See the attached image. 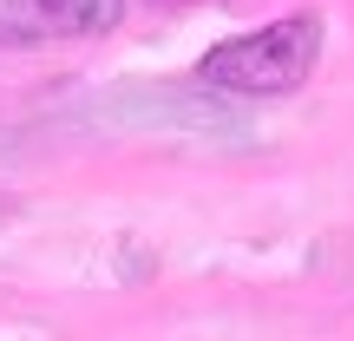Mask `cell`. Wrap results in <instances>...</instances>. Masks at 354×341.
<instances>
[{
  "label": "cell",
  "mask_w": 354,
  "mask_h": 341,
  "mask_svg": "<svg viewBox=\"0 0 354 341\" xmlns=\"http://www.w3.org/2000/svg\"><path fill=\"white\" fill-rule=\"evenodd\" d=\"M322 39H328V26H322L315 7L282 13V20L256 26V33L216 39L197 59V79L210 92H230V99H282V92H302L315 79Z\"/></svg>",
  "instance_id": "obj_1"
},
{
  "label": "cell",
  "mask_w": 354,
  "mask_h": 341,
  "mask_svg": "<svg viewBox=\"0 0 354 341\" xmlns=\"http://www.w3.org/2000/svg\"><path fill=\"white\" fill-rule=\"evenodd\" d=\"M125 20V0H0V46H59V39H99Z\"/></svg>",
  "instance_id": "obj_2"
}]
</instances>
